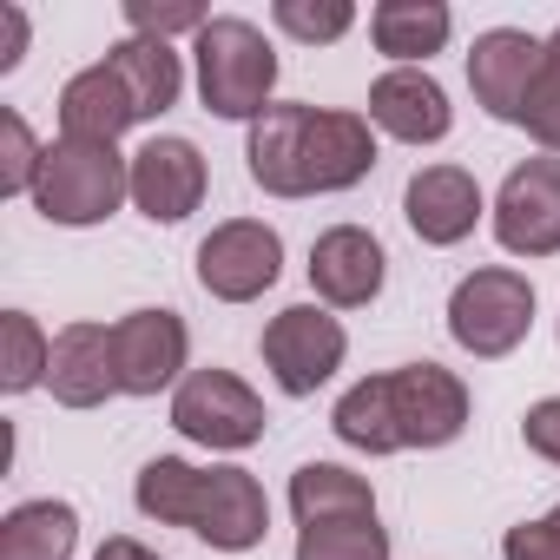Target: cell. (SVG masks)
Listing matches in <instances>:
<instances>
[{"mask_svg": "<svg viewBox=\"0 0 560 560\" xmlns=\"http://www.w3.org/2000/svg\"><path fill=\"white\" fill-rule=\"evenodd\" d=\"M250 178L277 198H311V191H350L376 165V132L357 113L324 106H270L244 139Z\"/></svg>", "mask_w": 560, "mask_h": 560, "instance_id": "6da1fadb", "label": "cell"}, {"mask_svg": "<svg viewBox=\"0 0 560 560\" xmlns=\"http://www.w3.org/2000/svg\"><path fill=\"white\" fill-rule=\"evenodd\" d=\"M462 422H468V389L442 363H402L389 376H370L330 416V429L363 455L442 448V442L462 435Z\"/></svg>", "mask_w": 560, "mask_h": 560, "instance_id": "7a4b0ae2", "label": "cell"}, {"mask_svg": "<svg viewBox=\"0 0 560 560\" xmlns=\"http://www.w3.org/2000/svg\"><path fill=\"white\" fill-rule=\"evenodd\" d=\"M132 501L152 521L191 527L218 553H244V547H257L270 534V501H264L250 468H191L178 455H159V462L139 468Z\"/></svg>", "mask_w": 560, "mask_h": 560, "instance_id": "3957f363", "label": "cell"}, {"mask_svg": "<svg viewBox=\"0 0 560 560\" xmlns=\"http://www.w3.org/2000/svg\"><path fill=\"white\" fill-rule=\"evenodd\" d=\"M198 54V93L218 119H264L270 113V86H277V54L250 21H205L191 34Z\"/></svg>", "mask_w": 560, "mask_h": 560, "instance_id": "277c9868", "label": "cell"}, {"mask_svg": "<svg viewBox=\"0 0 560 560\" xmlns=\"http://www.w3.org/2000/svg\"><path fill=\"white\" fill-rule=\"evenodd\" d=\"M119 198H132V159H119L113 145L93 139H54L34 178V205L47 224H100L119 211Z\"/></svg>", "mask_w": 560, "mask_h": 560, "instance_id": "5b68a950", "label": "cell"}, {"mask_svg": "<svg viewBox=\"0 0 560 560\" xmlns=\"http://www.w3.org/2000/svg\"><path fill=\"white\" fill-rule=\"evenodd\" d=\"M534 324V284L508 264H488L475 277H462L455 298H448V337L468 357H508L527 343Z\"/></svg>", "mask_w": 560, "mask_h": 560, "instance_id": "8992f818", "label": "cell"}, {"mask_svg": "<svg viewBox=\"0 0 560 560\" xmlns=\"http://www.w3.org/2000/svg\"><path fill=\"white\" fill-rule=\"evenodd\" d=\"M343 350H350L343 324L330 311H317V304H291V311H277L264 324V363H270V376H277L284 396H317L343 370Z\"/></svg>", "mask_w": 560, "mask_h": 560, "instance_id": "52a82bcc", "label": "cell"}, {"mask_svg": "<svg viewBox=\"0 0 560 560\" xmlns=\"http://www.w3.org/2000/svg\"><path fill=\"white\" fill-rule=\"evenodd\" d=\"M264 402L250 383H237L231 370H191L172 396V429L191 435L198 448H250L264 435Z\"/></svg>", "mask_w": 560, "mask_h": 560, "instance_id": "ba28073f", "label": "cell"}, {"mask_svg": "<svg viewBox=\"0 0 560 560\" xmlns=\"http://www.w3.org/2000/svg\"><path fill=\"white\" fill-rule=\"evenodd\" d=\"M277 270H284V237L257 218H231L218 224L205 244H198V284L224 304H250L277 284Z\"/></svg>", "mask_w": 560, "mask_h": 560, "instance_id": "9c48e42d", "label": "cell"}, {"mask_svg": "<svg viewBox=\"0 0 560 560\" xmlns=\"http://www.w3.org/2000/svg\"><path fill=\"white\" fill-rule=\"evenodd\" d=\"M494 237L514 257L560 250V159H527L508 172V185L494 198Z\"/></svg>", "mask_w": 560, "mask_h": 560, "instance_id": "30bf717a", "label": "cell"}, {"mask_svg": "<svg viewBox=\"0 0 560 560\" xmlns=\"http://www.w3.org/2000/svg\"><path fill=\"white\" fill-rule=\"evenodd\" d=\"M540 67H547V47H540L534 34L494 27V34H481L475 54H468V86H475V100H481L494 119H514V126H521V106H527Z\"/></svg>", "mask_w": 560, "mask_h": 560, "instance_id": "8fae6325", "label": "cell"}, {"mask_svg": "<svg viewBox=\"0 0 560 560\" xmlns=\"http://www.w3.org/2000/svg\"><path fill=\"white\" fill-rule=\"evenodd\" d=\"M185 317L178 311H132L113 324V357H119V389L126 396H159L185 370Z\"/></svg>", "mask_w": 560, "mask_h": 560, "instance_id": "7c38bea8", "label": "cell"}, {"mask_svg": "<svg viewBox=\"0 0 560 560\" xmlns=\"http://www.w3.org/2000/svg\"><path fill=\"white\" fill-rule=\"evenodd\" d=\"M205 198V159L191 139H145L132 152V205L152 224H178L191 218Z\"/></svg>", "mask_w": 560, "mask_h": 560, "instance_id": "4fadbf2b", "label": "cell"}, {"mask_svg": "<svg viewBox=\"0 0 560 560\" xmlns=\"http://www.w3.org/2000/svg\"><path fill=\"white\" fill-rule=\"evenodd\" d=\"M383 270H389V257H383V244H376L363 224H337V231H324V237L311 244V284H317V298L337 304V311L376 304Z\"/></svg>", "mask_w": 560, "mask_h": 560, "instance_id": "5bb4252c", "label": "cell"}, {"mask_svg": "<svg viewBox=\"0 0 560 560\" xmlns=\"http://www.w3.org/2000/svg\"><path fill=\"white\" fill-rule=\"evenodd\" d=\"M47 389L67 409H100L119 389V357H113V330L106 324H67L54 337V363H47Z\"/></svg>", "mask_w": 560, "mask_h": 560, "instance_id": "9a60e30c", "label": "cell"}, {"mask_svg": "<svg viewBox=\"0 0 560 560\" xmlns=\"http://www.w3.org/2000/svg\"><path fill=\"white\" fill-rule=\"evenodd\" d=\"M402 218L422 244H462L481 218V185L462 165H422L402 191Z\"/></svg>", "mask_w": 560, "mask_h": 560, "instance_id": "2e32d148", "label": "cell"}, {"mask_svg": "<svg viewBox=\"0 0 560 560\" xmlns=\"http://www.w3.org/2000/svg\"><path fill=\"white\" fill-rule=\"evenodd\" d=\"M448 93L422 73V67H396L370 86V126H383L402 145H435L448 139Z\"/></svg>", "mask_w": 560, "mask_h": 560, "instance_id": "e0dca14e", "label": "cell"}, {"mask_svg": "<svg viewBox=\"0 0 560 560\" xmlns=\"http://www.w3.org/2000/svg\"><path fill=\"white\" fill-rule=\"evenodd\" d=\"M60 126H67V139L113 145L126 126H139V106H132L126 80L100 60V67H86V73L67 80V93H60Z\"/></svg>", "mask_w": 560, "mask_h": 560, "instance_id": "ac0fdd59", "label": "cell"}, {"mask_svg": "<svg viewBox=\"0 0 560 560\" xmlns=\"http://www.w3.org/2000/svg\"><path fill=\"white\" fill-rule=\"evenodd\" d=\"M106 67L126 80V93H132L139 119H159V113H165V106H178V93H185V67H178V54H172L165 40L132 34V40H119V47L106 54Z\"/></svg>", "mask_w": 560, "mask_h": 560, "instance_id": "d6986e66", "label": "cell"}, {"mask_svg": "<svg viewBox=\"0 0 560 560\" xmlns=\"http://www.w3.org/2000/svg\"><path fill=\"white\" fill-rule=\"evenodd\" d=\"M80 514L67 501H27L0 521V560H73Z\"/></svg>", "mask_w": 560, "mask_h": 560, "instance_id": "ffe728a7", "label": "cell"}, {"mask_svg": "<svg viewBox=\"0 0 560 560\" xmlns=\"http://www.w3.org/2000/svg\"><path fill=\"white\" fill-rule=\"evenodd\" d=\"M448 8L442 0H383V8L370 14V34H376V54H389V60H429V54H442V40H448Z\"/></svg>", "mask_w": 560, "mask_h": 560, "instance_id": "44dd1931", "label": "cell"}, {"mask_svg": "<svg viewBox=\"0 0 560 560\" xmlns=\"http://www.w3.org/2000/svg\"><path fill=\"white\" fill-rule=\"evenodd\" d=\"M370 508H376L370 481L350 475V468H337V462H304L291 475V514H298V527L304 521H330V514H370Z\"/></svg>", "mask_w": 560, "mask_h": 560, "instance_id": "7402d4cb", "label": "cell"}, {"mask_svg": "<svg viewBox=\"0 0 560 560\" xmlns=\"http://www.w3.org/2000/svg\"><path fill=\"white\" fill-rule=\"evenodd\" d=\"M298 560H389V534L370 514H330L298 527Z\"/></svg>", "mask_w": 560, "mask_h": 560, "instance_id": "603a6c76", "label": "cell"}, {"mask_svg": "<svg viewBox=\"0 0 560 560\" xmlns=\"http://www.w3.org/2000/svg\"><path fill=\"white\" fill-rule=\"evenodd\" d=\"M47 363H54V343L40 337V324L27 311H8L0 317V389L21 396L34 383H47Z\"/></svg>", "mask_w": 560, "mask_h": 560, "instance_id": "cb8c5ba5", "label": "cell"}, {"mask_svg": "<svg viewBox=\"0 0 560 560\" xmlns=\"http://www.w3.org/2000/svg\"><path fill=\"white\" fill-rule=\"evenodd\" d=\"M47 145H34L21 113H0V191H34Z\"/></svg>", "mask_w": 560, "mask_h": 560, "instance_id": "d4e9b609", "label": "cell"}, {"mask_svg": "<svg viewBox=\"0 0 560 560\" xmlns=\"http://www.w3.org/2000/svg\"><path fill=\"white\" fill-rule=\"evenodd\" d=\"M350 21H357L350 0H317V8L311 0H277V27L298 34V40H343Z\"/></svg>", "mask_w": 560, "mask_h": 560, "instance_id": "484cf974", "label": "cell"}, {"mask_svg": "<svg viewBox=\"0 0 560 560\" xmlns=\"http://www.w3.org/2000/svg\"><path fill=\"white\" fill-rule=\"evenodd\" d=\"M521 126H527L547 152H560V47H547V67H540V80H534L527 106H521Z\"/></svg>", "mask_w": 560, "mask_h": 560, "instance_id": "4316f807", "label": "cell"}, {"mask_svg": "<svg viewBox=\"0 0 560 560\" xmlns=\"http://www.w3.org/2000/svg\"><path fill=\"white\" fill-rule=\"evenodd\" d=\"M501 560H560V508L547 521H521L501 540Z\"/></svg>", "mask_w": 560, "mask_h": 560, "instance_id": "83f0119b", "label": "cell"}, {"mask_svg": "<svg viewBox=\"0 0 560 560\" xmlns=\"http://www.w3.org/2000/svg\"><path fill=\"white\" fill-rule=\"evenodd\" d=\"M126 21H132V34H145V40H165V34H198V27H205V14H198V8H152V0H132Z\"/></svg>", "mask_w": 560, "mask_h": 560, "instance_id": "f1b7e54d", "label": "cell"}, {"mask_svg": "<svg viewBox=\"0 0 560 560\" xmlns=\"http://www.w3.org/2000/svg\"><path fill=\"white\" fill-rule=\"evenodd\" d=\"M521 435H527V448H534V455H547V462H560V396H547V402H534V409L521 416Z\"/></svg>", "mask_w": 560, "mask_h": 560, "instance_id": "f546056e", "label": "cell"}, {"mask_svg": "<svg viewBox=\"0 0 560 560\" xmlns=\"http://www.w3.org/2000/svg\"><path fill=\"white\" fill-rule=\"evenodd\" d=\"M21 47H27V14L21 8H0V73L21 67Z\"/></svg>", "mask_w": 560, "mask_h": 560, "instance_id": "4dcf8cb0", "label": "cell"}, {"mask_svg": "<svg viewBox=\"0 0 560 560\" xmlns=\"http://www.w3.org/2000/svg\"><path fill=\"white\" fill-rule=\"evenodd\" d=\"M93 560H159V553H152L145 540H132V534H113V540H106Z\"/></svg>", "mask_w": 560, "mask_h": 560, "instance_id": "1f68e13d", "label": "cell"}, {"mask_svg": "<svg viewBox=\"0 0 560 560\" xmlns=\"http://www.w3.org/2000/svg\"><path fill=\"white\" fill-rule=\"evenodd\" d=\"M547 47H560V34H553V40H547Z\"/></svg>", "mask_w": 560, "mask_h": 560, "instance_id": "d6a6232c", "label": "cell"}]
</instances>
